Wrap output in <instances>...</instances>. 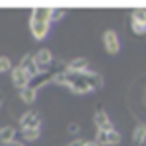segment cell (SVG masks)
Returning a JSON list of instances; mask_svg holds the SVG:
<instances>
[{"label":"cell","mask_w":146,"mask_h":146,"mask_svg":"<svg viewBox=\"0 0 146 146\" xmlns=\"http://www.w3.org/2000/svg\"><path fill=\"white\" fill-rule=\"evenodd\" d=\"M53 82L68 88L72 94H90L103 88V76L94 72L92 68H88L86 72H68L64 70V64H60V68L56 70Z\"/></svg>","instance_id":"1"},{"label":"cell","mask_w":146,"mask_h":146,"mask_svg":"<svg viewBox=\"0 0 146 146\" xmlns=\"http://www.w3.org/2000/svg\"><path fill=\"white\" fill-rule=\"evenodd\" d=\"M51 8H35L29 18V29L35 41H43L51 29Z\"/></svg>","instance_id":"2"},{"label":"cell","mask_w":146,"mask_h":146,"mask_svg":"<svg viewBox=\"0 0 146 146\" xmlns=\"http://www.w3.org/2000/svg\"><path fill=\"white\" fill-rule=\"evenodd\" d=\"M20 131H25V129H41V115L33 109H29V111H25L20 115Z\"/></svg>","instance_id":"3"},{"label":"cell","mask_w":146,"mask_h":146,"mask_svg":"<svg viewBox=\"0 0 146 146\" xmlns=\"http://www.w3.org/2000/svg\"><path fill=\"white\" fill-rule=\"evenodd\" d=\"M33 58H35V62H37L39 72H47V70H51V66L55 64L53 53H51L49 49H39V51L33 55Z\"/></svg>","instance_id":"4"},{"label":"cell","mask_w":146,"mask_h":146,"mask_svg":"<svg viewBox=\"0 0 146 146\" xmlns=\"http://www.w3.org/2000/svg\"><path fill=\"white\" fill-rule=\"evenodd\" d=\"M103 47L109 55H117L121 51V43H119V35L115 33L113 29L103 31Z\"/></svg>","instance_id":"5"},{"label":"cell","mask_w":146,"mask_h":146,"mask_svg":"<svg viewBox=\"0 0 146 146\" xmlns=\"http://www.w3.org/2000/svg\"><path fill=\"white\" fill-rule=\"evenodd\" d=\"M55 74L56 70H47V72H39L37 76H33V78L29 80V88H33V90H41L43 86H47L49 82H53L55 80Z\"/></svg>","instance_id":"6"},{"label":"cell","mask_w":146,"mask_h":146,"mask_svg":"<svg viewBox=\"0 0 146 146\" xmlns=\"http://www.w3.org/2000/svg\"><path fill=\"white\" fill-rule=\"evenodd\" d=\"M94 125H96V129L98 131H113L115 127H113V121L109 119V115L103 111V109H98L96 115H94Z\"/></svg>","instance_id":"7"},{"label":"cell","mask_w":146,"mask_h":146,"mask_svg":"<svg viewBox=\"0 0 146 146\" xmlns=\"http://www.w3.org/2000/svg\"><path fill=\"white\" fill-rule=\"evenodd\" d=\"M18 66L22 68L23 72L29 76V78H33V76H37L39 74V68H37V62H35V58H33V55H23V58L20 60V64Z\"/></svg>","instance_id":"8"},{"label":"cell","mask_w":146,"mask_h":146,"mask_svg":"<svg viewBox=\"0 0 146 146\" xmlns=\"http://www.w3.org/2000/svg\"><path fill=\"white\" fill-rule=\"evenodd\" d=\"M10 74H12V84H14L18 90H22V88H27V86H29V80H31V78H29L20 66H14Z\"/></svg>","instance_id":"9"},{"label":"cell","mask_w":146,"mask_h":146,"mask_svg":"<svg viewBox=\"0 0 146 146\" xmlns=\"http://www.w3.org/2000/svg\"><path fill=\"white\" fill-rule=\"evenodd\" d=\"M90 68V62L86 56H76V58H70L66 64H64V70L68 72H86Z\"/></svg>","instance_id":"10"},{"label":"cell","mask_w":146,"mask_h":146,"mask_svg":"<svg viewBox=\"0 0 146 146\" xmlns=\"http://www.w3.org/2000/svg\"><path fill=\"white\" fill-rule=\"evenodd\" d=\"M12 140H16V127L2 125L0 127V144H6V142H12Z\"/></svg>","instance_id":"11"},{"label":"cell","mask_w":146,"mask_h":146,"mask_svg":"<svg viewBox=\"0 0 146 146\" xmlns=\"http://www.w3.org/2000/svg\"><path fill=\"white\" fill-rule=\"evenodd\" d=\"M20 100L25 103V105H31V103H35V100H37V90H33V88H22L20 90Z\"/></svg>","instance_id":"12"},{"label":"cell","mask_w":146,"mask_h":146,"mask_svg":"<svg viewBox=\"0 0 146 146\" xmlns=\"http://www.w3.org/2000/svg\"><path fill=\"white\" fill-rule=\"evenodd\" d=\"M133 142L135 144H144L146 142V125L144 123H138L133 131Z\"/></svg>","instance_id":"13"},{"label":"cell","mask_w":146,"mask_h":146,"mask_svg":"<svg viewBox=\"0 0 146 146\" xmlns=\"http://www.w3.org/2000/svg\"><path fill=\"white\" fill-rule=\"evenodd\" d=\"M39 136H41V129H25V131H22L23 142H35Z\"/></svg>","instance_id":"14"},{"label":"cell","mask_w":146,"mask_h":146,"mask_svg":"<svg viewBox=\"0 0 146 146\" xmlns=\"http://www.w3.org/2000/svg\"><path fill=\"white\" fill-rule=\"evenodd\" d=\"M121 142V133L117 131V129H113L107 133V146H117Z\"/></svg>","instance_id":"15"},{"label":"cell","mask_w":146,"mask_h":146,"mask_svg":"<svg viewBox=\"0 0 146 146\" xmlns=\"http://www.w3.org/2000/svg\"><path fill=\"white\" fill-rule=\"evenodd\" d=\"M12 60L8 58V56H0V74H6V72H12Z\"/></svg>","instance_id":"16"},{"label":"cell","mask_w":146,"mask_h":146,"mask_svg":"<svg viewBox=\"0 0 146 146\" xmlns=\"http://www.w3.org/2000/svg\"><path fill=\"white\" fill-rule=\"evenodd\" d=\"M64 18V10L62 8H51V22H58Z\"/></svg>","instance_id":"17"},{"label":"cell","mask_w":146,"mask_h":146,"mask_svg":"<svg viewBox=\"0 0 146 146\" xmlns=\"http://www.w3.org/2000/svg\"><path fill=\"white\" fill-rule=\"evenodd\" d=\"M68 133H70V135H80V125L78 123H70L68 125Z\"/></svg>","instance_id":"18"},{"label":"cell","mask_w":146,"mask_h":146,"mask_svg":"<svg viewBox=\"0 0 146 146\" xmlns=\"http://www.w3.org/2000/svg\"><path fill=\"white\" fill-rule=\"evenodd\" d=\"M86 144V140H84V138H74V140H72V142H68L66 146H84Z\"/></svg>","instance_id":"19"},{"label":"cell","mask_w":146,"mask_h":146,"mask_svg":"<svg viewBox=\"0 0 146 146\" xmlns=\"http://www.w3.org/2000/svg\"><path fill=\"white\" fill-rule=\"evenodd\" d=\"M0 146H27L23 140H12V142H6V144H0Z\"/></svg>","instance_id":"20"},{"label":"cell","mask_w":146,"mask_h":146,"mask_svg":"<svg viewBox=\"0 0 146 146\" xmlns=\"http://www.w3.org/2000/svg\"><path fill=\"white\" fill-rule=\"evenodd\" d=\"M2 103H4V98H2V96H0V107H2Z\"/></svg>","instance_id":"21"}]
</instances>
